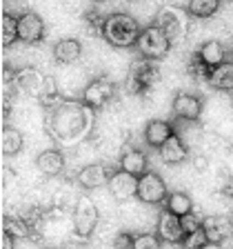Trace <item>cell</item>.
Listing matches in <instances>:
<instances>
[{
  "label": "cell",
  "instance_id": "cell-1",
  "mask_svg": "<svg viewBox=\"0 0 233 249\" xmlns=\"http://www.w3.org/2000/svg\"><path fill=\"white\" fill-rule=\"evenodd\" d=\"M45 127L60 145H78L93 127V109L84 100H58L47 107Z\"/></svg>",
  "mask_w": 233,
  "mask_h": 249
},
{
  "label": "cell",
  "instance_id": "cell-2",
  "mask_svg": "<svg viewBox=\"0 0 233 249\" xmlns=\"http://www.w3.org/2000/svg\"><path fill=\"white\" fill-rule=\"evenodd\" d=\"M140 25L131 14H124V11H114L109 14L107 18H102V34L104 42H109L116 49H129L135 47L140 36Z\"/></svg>",
  "mask_w": 233,
  "mask_h": 249
},
{
  "label": "cell",
  "instance_id": "cell-3",
  "mask_svg": "<svg viewBox=\"0 0 233 249\" xmlns=\"http://www.w3.org/2000/svg\"><path fill=\"white\" fill-rule=\"evenodd\" d=\"M191 18L186 7L178 5H165L155 14V25L160 27L171 40V45H180L186 36H189V27H191Z\"/></svg>",
  "mask_w": 233,
  "mask_h": 249
},
{
  "label": "cell",
  "instance_id": "cell-4",
  "mask_svg": "<svg viewBox=\"0 0 233 249\" xmlns=\"http://www.w3.org/2000/svg\"><path fill=\"white\" fill-rule=\"evenodd\" d=\"M162 78V69L160 62L153 60V58H140L131 65L129 69V80H127V87L133 96H149L153 91V87L160 83Z\"/></svg>",
  "mask_w": 233,
  "mask_h": 249
},
{
  "label": "cell",
  "instance_id": "cell-5",
  "mask_svg": "<svg viewBox=\"0 0 233 249\" xmlns=\"http://www.w3.org/2000/svg\"><path fill=\"white\" fill-rule=\"evenodd\" d=\"M171 40L166 38V34L160 29L158 25H149L140 31L138 42H135V49H138L140 56L145 58H153V60H162V58L169 56L171 52Z\"/></svg>",
  "mask_w": 233,
  "mask_h": 249
},
{
  "label": "cell",
  "instance_id": "cell-6",
  "mask_svg": "<svg viewBox=\"0 0 233 249\" xmlns=\"http://www.w3.org/2000/svg\"><path fill=\"white\" fill-rule=\"evenodd\" d=\"M166 196H169V189H166V182L162 180L160 174L147 169L142 176H138V194H135V198L140 202L160 205V202L166 200Z\"/></svg>",
  "mask_w": 233,
  "mask_h": 249
},
{
  "label": "cell",
  "instance_id": "cell-7",
  "mask_svg": "<svg viewBox=\"0 0 233 249\" xmlns=\"http://www.w3.org/2000/svg\"><path fill=\"white\" fill-rule=\"evenodd\" d=\"M98 223H100V212L93 205V200L91 198H80L76 209H73V229H76V236L89 238L96 231Z\"/></svg>",
  "mask_w": 233,
  "mask_h": 249
},
{
  "label": "cell",
  "instance_id": "cell-8",
  "mask_svg": "<svg viewBox=\"0 0 233 249\" xmlns=\"http://www.w3.org/2000/svg\"><path fill=\"white\" fill-rule=\"evenodd\" d=\"M116 96V83L109 78H93L91 83L84 87L83 91V100L89 105L91 109H102L107 107Z\"/></svg>",
  "mask_w": 233,
  "mask_h": 249
},
{
  "label": "cell",
  "instance_id": "cell-9",
  "mask_svg": "<svg viewBox=\"0 0 233 249\" xmlns=\"http://www.w3.org/2000/svg\"><path fill=\"white\" fill-rule=\"evenodd\" d=\"M158 236L162 238L165 245H182L184 240V227H182V218L178 213L169 212V209H162L160 216H158V227H155Z\"/></svg>",
  "mask_w": 233,
  "mask_h": 249
},
{
  "label": "cell",
  "instance_id": "cell-10",
  "mask_svg": "<svg viewBox=\"0 0 233 249\" xmlns=\"http://www.w3.org/2000/svg\"><path fill=\"white\" fill-rule=\"evenodd\" d=\"M202 98L198 93H189V91H178L173 103H171V111L173 116L180 120H189V123H196L202 116Z\"/></svg>",
  "mask_w": 233,
  "mask_h": 249
},
{
  "label": "cell",
  "instance_id": "cell-11",
  "mask_svg": "<svg viewBox=\"0 0 233 249\" xmlns=\"http://www.w3.org/2000/svg\"><path fill=\"white\" fill-rule=\"evenodd\" d=\"M202 229L207 233L209 245L217 247V245L227 243L233 236V220L229 216H222V213H217V216H204Z\"/></svg>",
  "mask_w": 233,
  "mask_h": 249
},
{
  "label": "cell",
  "instance_id": "cell-12",
  "mask_svg": "<svg viewBox=\"0 0 233 249\" xmlns=\"http://www.w3.org/2000/svg\"><path fill=\"white\" fill-rule=\"evenodd\" d=\"M45 38V20L36 11H25L18 16V40L36 45Z\"/></svg>",
  "mask_w": 233,
  "mask_h": 249
},
{
  "label": "cell",
  "instance_id": "cell-13",
  "mask_svg": "<svg viewBox=\"0 0 233 249\" xmlns=\"http://www.w3.org/2000/svg\"><path fill=\"white\" fill-rule=\"evenodd\" d=\"M107 187L116 200H131L138 194V176H133V174L124 169H118L111 174Z\"/></svg>",
  "mask_w": 233,
  "mask_h": 249
},
{
  "label": "cell",
  "instance_id": "cell-14",
  "mask_svg": "<svg viewBox=\"0 0 233 249\" xmlns=\"http://www.w3.org/2000/svg\"><path fill=\"white\" fill-rule=\"evenodd\" d=\"M158 156H160V160L165 165L173 167V165H182V162L189 158V147L182 142V138L178 134L169 136V138L158 147Z\"/></svg>",
  "mask_w": 233,
  "mask_h": 249
},
{
  "label": "cell",
  "instance_id": "cell-15",
  "mask_svg": "<svg viewBox=\"0 0 233 249\" xmlns=\"http://www.w3.org/2000/svg\"><path fill=\"white\" fill-rule=\"evenodd\" d=\"M109 178H111V171L107 169V165L102 162H93V165H87L83 169L78 171V185L83 187V189H98V187L107 185Z\"/></svg>",
  "mask_w": 233,
  "mask_h": 249
},
{
  "label": "cell",
  "instance_id": "cell-16",
  "mask_svg": "<svg viewBox=\"0 0 233 249\" xmlns=\"http://www.w3.org/2000/svg\"><path fill=\"white\" fill-rule=\"evenodd\" d=\"M45 83H47V76H42L36 67H29V65H27V67H22V69H18L16 80H14V85L20 89V91L33 93V96H40Z\"/></svg>",
  "mask_w": 233,
  "mask_h": 249
},
{
  "label": "cell",
  "instance_id": "cell-17",
  "mask_svg": "<svg viewBox=\"0 0 233 249\" xmlns=\"http://www.w3.org/2000/svg\"><path fill=\"white\" fill-rule=\"evenodd\" d=\"M36 169L45 178H56L65 169V154L60 149H45L36 158Z\"/></svg>",
  "mask_w": 233,
  "mask_h": 249
},
{
  "label": "cell",
  "instance_id": "cell-18",
  "mask_svg": "<svg viewBox=\"0 0 233 249\" xmlns=\"http://www.w3.org/2000/svg\"><path fill=\"white\" fill-rule=\"evenodd\" d=\"M83 56V45L76 38H60L53 45V60L58 65H73Z\"/></svg>",
  "mask_w": 233,
  "mask_h": 249
},
{
  "label": "cell",
  "instance_id": "cell-19",
  "mask_svg": "<svg viewBox=\"0 0 233 249\" xmlns=\"http://www.w3.org/2000/svg\"><path fill=\"white\" fill-rule=\"evenodd\" d=\"M207 83L216 91H233V60H224L211 67Z\"/></svg>",
  "mask_w": 233,
  "mask_h": 249
},
{
  "label": "cell",
  "instance_id": "cell-20",
  "mask_svg": "<svg viewBox=\"0 0 233 249\" xmlns=\"http://www.w3.org/2000/svg\"><path fill=\"white\" fill-rule=\"evenodd\" d=\"M176 131H173V124L169 120H149L145 127V140H147V145L153 147V149H158Z\"/></svg>",
  "mask_w": 233,
  "mask_h": 249
},
{
  "label": "cell",
  "instance_id": "cell-21",
  "mask_svg": "<svg viewBox=\"0 0 233 249\" xmlns=\"http://www.w3.org/2000/svg\"><path fill=\"white\" fill-rule=\"evenodd\" d=\"M25 145V138H22L20 129H16L11 124H2V131H0V151L2 156L11 158V156H18L22 151Z\"/></svg>",
  "mask_w": 233,
  "mask_h": 249
},
{
  "label": "cell",
  "instance_id": "cell-22",
  "mask_svg": "<svg viewBox=\"0 0 233 249\" xmlns=\"http://www.w3.org/2000/svg\"><path fill=\"white\" fill-rule=\"evenodd\" d=\"M147 167H149V158H147L145 151L129 149V151H124V154L120 156V169L129 171V174H133V176H142V174L147 171Z\"/></svg>",
  "mask_w": 233,
  "mask_h": 249
},
{
  "label": "cell",
  "instance_id": "cell-23",
  "mask_svg": "<svg viewBox=\"0 0 233 249\" xmlns=\"http://www.w3.org/2000/svg\"><path fill=\"white\" fill-rule=\"evenodd\" d=\"M196 53L202 58V62L207 67H216V65L227 60V49H224V45L220 40H204Z\"/></svg>",
  "mask_w": 233,
  "mask_h": 249
},
{
  "label": "cell",
  "instance_id": "cell-24",
  "mask_svg": "<svg viewBox=\"0 0 233 249\" xmlns=\"http://www.w3.org/2000/svg\"><path fill=\"white\" fill-rule=\"evenodd\" d=\"M166 209L178 216H186L189 212H193V198L186 192H171L166 196Z\"/></svg>",
  "mask_w": 233,
  "mask_h": 249
},
{
  "label": "cell",
  "instance_id": "cell-25",
  "mask_svg": "<svg viewBox=\"0 0 233 249\" xmlns=\"http://www.w3.org/2000/svg\"><path fill=\"white\" fill-rule=\"evenodd\" d=\"M18 40V16L11 14H2V20H0V42L2 47H11L14 42Z\"/></svg>",
  "mask_w": 233,
  "mask_h": 249
},
{
  "label": "cell",
  "instance_id": "cell-26",
  "mask_svg": "<svg viewBox=\"0 0 233 249\" xmlns=\"http://www.w3.org/2000/svg\"><path fill=\"white\" fill-rule=\"evenodd\" d=\"M2 231L11 233L14 238H27L31 236V225L25 216H5L2 218Z\"/></svg>",
  "mask_w": 233,
  "mask_h": 249
},
{
  "label": "cell",
  "instance_id": "cell-27",
  "mask_svg": "<svg viewBox=\"0 0 233 249\" xmlns=\"http://www.w3.org/2000/svg\"><path fill=\"white\" fill-rule=\"evenodd\" d=\"M186 9H189V14H191L193 18L204 20V18H211V16L217 14V9H220V0H189Z\"/></svg>",
  "mask_w": 233,
  "mask_h": 249
},
{
  "label": "cell",
  "instance_id": "cell-28",
  "mask_svg": "<svg viewBox=\"0 0 233 249\" xmlns=\"http://www.w3.org/2000/svg\"><path fill=\"white\" fill-rule=\"evenodd\" d=\"M182 247H186V249H204V247H209V240H207L204 229L200 227V229H193V231L184 233Z\"/></svg>",
  "mask_w": 233,
  "mask_h": 249
},
{
  "label": "cell",
  "instance_id": "cell-29",
  "mask_svg": "<svg viewBox=\"0 0 233 249\" xmlns=\"http://www.w3.org/2000/svg\"><path fill=\"white\" fill-rule=\"evenodd\" d=\"M162 238L158 233H138L133 236V249H158L162 247Z\"/></svg>",
  "mask_w": 233,
  "mask_h": 249
},
{
  "label": "cell",
  "instance_id": "cell-30",
  "mask_svg": "<svg viewBox=\"0 0 233 249\" xmlns=\"http://www.w3.org/2000/svg\"><path fill=\"white\" fill-rule=\"evenodd\" d=\"M186 69H189V76L202 78V80H207V78H209V71H211V67H207V65L202 62V58L198 56V53H193V56H191L189 65H186Z\"/></svg>",
  "mask_w": 233,
  "mask_h": 249
},
{
  "label": "cell",
  "instance_id": "cell-31",
  "mask_svg": "<svg viewBox=\"0 0 233 249\" xmlns=\"http://www.w3.org/2000/svg\"><path fill=\"white\" fill-rule=\"evenodd\" d=\"M182 218V227H184V231H193V229H200L202 227V220H204V216H200V213H193L189 212L186 216H180Z\"/></svg>",
  "mask_w": 233,
  "mask_h": 249
},
{
  "label": "cell",
  "instance_id": "cell-32",
  "mask_svg": "<svg viewBox=\"0 0 233 249\" xmlns=\"http://www.w3.org/2000/svg\"><path fill=\"white\" fill-rule=\"evenodd\" d=\"M114 247H122V249H133V236H131V233H120L118 238L114 240Z\"/></svg>",
  "mask_w": 233,
  "mask_h": 249
},
{
  "label": "cell",
  "instance_id": "cell-33",
  "mask_svg": "<svg viewBox=\"0 0 233 249\" xmlns=\"http://www.w3.org/2000/svg\"><path fill=\"white\" fill-rule=\"evenodd\" d=\"M16 73H18V71H16V69H11L9 65H5V67H2V85H5V87L16 80Z\"/></svg>",
  "mask_w": 233,
  "mask_h": 249
},
{
  "label": "cell",
  "instance_id": "cell-34",
  "mask_svg": "<svg viewBox=\"0 0 233 249\" xmlns=\"http://www.w3.org/2000/svg\"><path fill=\"white\" fill-rule=\"evenodd\" d=\"M16 245V238L11 236V233H7V231H2V249H9V247H14Z\"/></svg>",
  "mask_w": 233,
  "mask_h": 249
},
{
  "label": "cell",
  "instance_id": "cell-35",
  "mask_svg": "<svg viewBox=\"0 0 233 249\" xmlns=\"http://www.w3.org/2000/svg\"><path fill=\"white\" fill-rule=\"evenodd\" d=\"M222 192L227 194L229 198H233V178H227V182H224V187H222Z\"/></svg>",
  "mask_w": 233,
  "mask_h": 249
},
{
  "label": "cell",
  "instance_id": "cell-36",
  "mask_svg": "<svg viewBox=\"0 0 233 249\" xmlns=\"http://www.w3.org/2000/svg\"><path fill=\"white\" fill-rule=\"evenodd\" d=\"M231 111H233V100H231Z\"/></svg>",
  "mask_w": 233,
  "mask_h": 249
},
{
  "label": "cell",
  "instance_id": "cell-37",
  "mask_svg": "<svg viewBox=\"0 0 233 249\" xmlns=\"http://www.w3.org/2000/svg\"><path fill=\"white\" fill-rule=\"evenodd\" d=\"M131 2H140V0H131Z\"/></svg>",
  "mask_w": 233,
  "mask_h": 249
},
{
  "label": "cell",
  "instance_id": "cell-38",
  "mask_svg": "<svg viewBox=\"0 0 233 249\" xmlns=\"http://www.w3.org/2000/svg\"><path fill=\"white\" fill-rule=\"evenodd\" d=\"M231 53H233V47H231Z\"/></svg>",
  "mask_w": 233,
  "mask_h": 249
},
{
  "label": "cell",
  "instance_id": "cell-39",
  "mask_svg": "<svg viewBox=\"0 0 233 249\" xmlns=\"http://www.w3.org/2000/svg\"><path fill=\"white\" fill-rule=\"evenodd\" d=\"M231 2H233V0H231Z\"/></svg>",
  "mask_w": 233,
  "mask_h": 249
}]
</instances>
